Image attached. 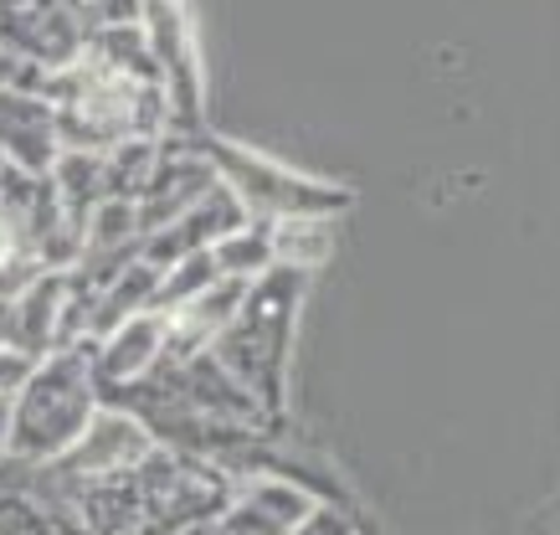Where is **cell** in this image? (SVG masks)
I'll return each instance as SVG.
<instances>
[{
    "mask_svg": "<svg viewBox=\"0 0 560 535\" xmlns=\"http://www.w3.org/2000/svg\"><path fill=\"white\" fill-rule=\"evenodd\" d=\"M304 299H308V274L268 268L257 283H247L242 310L211 340V356L221 361V371L268 412V422H289L293 335H299Z\"/></svg>",
    "mask_w": 560,
    "mask_h": 535,
    "instance_id": "1",
    "label": "cell"
},
{
    "mask_svg": "<svg viewBox=\"0 0 560 535\" xmlns=\"http://www.w3.org/2000/svg\"><path fill=\"white\" fill-rule=\"evenodd\" d=\"M42 98L57 114V144L62 150H114L129 139H165L171 135V104L160 83H135V78H114V72L93 68V62H72V68L47 72Z\"/></svg>",
    "mask_w": 560,
    "mask_h": 535,
    "instance_id": "2",
    "label": "cell"
},
{
    "mask_svg": "<svg viewBox=\"0 0 560 535\" xmlns=\"http://www.w3.org/2000/svg\"><path fill=\"white\" fill-rule=\"evenodd\" d=\"M196 150V155L217 171V181L242 201L247 222H340L345 211L355 207V190L340 186V181H319V175H304L283 165V160L262 155L253 144H237L226 135H211V129H196V135H180Z\"/></svg>",
    "mask_w": 560,
    "mask_h": 535,
    "instance_id": "3",
    "label": "cell"
},
{
    "mask_svg": "<svg viewBox=\"0 0 560 535\" xmlns=\"http://www.w3.org/2000/svg\"><path fill=\"white\" fill-rule=\"evenodd\" d=\"M98 381L88 361V340L62 346L32 365L11 397V432H5V458L47 468L83 438V428L98 412Z\"/></svg>",
    "mask_w": 560,
    "mask_h": 535,
    "instance_id": "4",
    "label": "cell"
},
{
    "mask_svg": "<svg viewBox=\"0 0 560 535\" xmlns=\"http://www.w3.org/2000/svg\"><path fill=\"white\" fill-rule=\"evenodd\" d=\"M139 26L160 68L165 104H171V135L206 129V62L190 5L186 0H139Z\"/></svg>",
    "mask_w": 560,
    "mask_h": 535,
    "instance_id": "5",
    "label": "cell"
},
{
    "mask_svg": "<svg viewBox=\"0 0 560 535\" xmlns=\"http://www.w3.org/2000/svg\"><path fill=\"white\" fill-rule=\"evenodd\" d=\"M139 474V495H144V520H171V525H217V515L226 510L237 474L221 468L217 458L180 449H154Z\"/></svg>",
    "mask_w": 560,
    "mask_h": 535,
    "instance_id": "6",
    "label": "cell"
},
{
    "mask_svg": "<svg viewBox=\"0 0 560 535\" xmlns=\"http://www.w3.org/2000/svg\"><path fill=\"white\" fill-rule=\"evenodd\" d=\"M154 449H160V443L150 438V428H144L139 417L119 412V407H98L93 422L83 428V438H78L57 464H47V474L57 484L108 479V474H129V468H139Z\"/></svg>",
    "mask_w": 560,
    "mask_h": 535,
    "instance_id": "7",
    "label": "cell"
},
{
    "mask_svg": "<svg viewBox=\"0 0 560 535\" xmlns=\"http://www.w3.org/2000/svg\"><path fill=\"white\" fill-rule=\"evenodd\" d=\"M0 535H88L47 468L0 458Z\"/></svg>",
    "mask_w": 560,
    "mask_h": 535,
    "instance_id": "8",
    "label": "cell"
},
{
    "mask_svg": "<svg viewBox=\"0 0 560 535\" xmlns=\"http://www.w3.org/2000/svg\"><path fill=\"white\" fill-rule=\"evenodd\" d=\"M211 186H217V171H211L180 135H165L160 139V160H154L150 181H144V190H139V201H135L139 232L150 237L160 226H171L175 217L196 207Z\"/></svg>",
    "mask_w": 560,
    "mask_h": 535,
    "instance_id": "9",
    "label": "cell"
},
{
    "mask_svg": "<svg viewBox=\"0 0 560 535\" xmlns=\"http://www.w3.org/2000/svg\"><path fill=\"white\" fill-rule=\"evenodd\" d=\"M308 510L314 500L299 484L272 479V474H242L211 535H293L308 520Z\"/></svg>",
    "mask_w": 560,
    "mask_h": 535,
    "instance_id": "10",
    "label": "cell"
},
{
    "mask_svg": "<svg viewBox=\"0 0 560 535\" xmlns=\"http://www.w3.org/2000/svg\"><path fill=\"white\" fill-rule=\"evenodd\" d=\"M247 222V211H242V201L232 196V190L221 186H211L196 201L190 211H180L171 226H160V232H150L144 237V247H139V258L150 263V268H171V263H180V258H190V253H211L226 232H237V226Z\"/></svg>",
    "mask_w": 560,
    "mask_h": 535,
    "instance_id": "11",
    "label": "cell"
},
{
    "mask_svg": "<svg viewBox=\"0 0 560 535\" xmlns=\"http://www.w3.org/2000/svg\"><path fill=\"white\" fill-rule=\"evenodd\" d=\"M165 335H171V319L165 314H135V319H124L114 325L108 335L98 340H88V361H93V381H98V397L103 392H119L129 381L150 376L154 365L165 361Z\"/></svg>",
    "mask_w": 560,
    "mask_h": 535,
    "instance_id": "12",
    "label": "cell"
},
{
    "mask_svg": "<svg viewBox=\"0 0 560 535\" xmlns=\"http://www.w3.org/2000/svg\"><path fill=\"white\" fill-rule=\"evenodd\" d=\"M62 155L57 114L36 93H0V165L21 175H47Z\"/></svg>",
    "mask_w": 560,
    "mask_h": 535,
    "instance_id": "13",
    "label": "cell"
},
{
    "mask_svg": "<svg viewBox=\"0 0 560 535\" xmlns=\"http://www.w3.org/2000/svg\"><path fill=\"white\" fill-rule=\"evenodd\" d=\"M68 346V274H42L11 299V350L51 356Z\"/></svg>",
    "mask_w": 560,
    "mask_h": 535,
    "instance_id": "14",
    "label": "cell"
},
{
    "mask_svg": "<svg viewBox=\"0 0 560 535\" xmlns=\"http://www.w3.org/2000/svg\"><path fill=\"white\" fill-rule=\"evenodd\" d=\"M83 62L114 72V78H135V83H160V68L150 57V42H144V26L129 21V26H103V32L83 36Z\"/></svg>",
    "mask_w": 560,
    "mask_h": 535,
    "instance_id": "15",
    "label": "cell"
},
{
    "mask_svg": "<svg viewBox=\"0 0 560 535\" xmlns=\"http://www.w3.org/2000/svg\"><path fill=\"white\" fill-rule=\"evenodd\" d=\"M154 289H160V268H150L144 258L129 263V268H124V274L98 294V304H93L88 340H98V335H108V329L124 325V319H135V314L154 310Z\"/></svg>",
    "mask_w": 560,
    "mask_h": 535,
    "instance_id": "16",
    "label": "cell"
},
{
    "mask_svg": "<svg viewBox=\"0 0 560 535\" xmlns=\"http://www.w3.org/2000/svg\"><path fill=\"white\" fill-rule=\"evenodd\" d=\"M42 258L32 247V232H26V217L11 201V190L0 186V299H16L32 278H42Z\"/></svg>",
    "mask_w": 560,
    "mask_h": 535,
    "instance_id": "17",
    "label": "cell"
},
{
    "mask_svg": "<svg viewBox=\"0 0 560 535\" xmlns=\"http://www.w3.org/2000/svg\"><path fill=\"white\" fill-rule=\"evenodd\" d=\"M211 263H217L221 278L257 283L268 268H278V263H272V226L268 222H242L237 232H226V237L211 247Z\"/></svg>",
    "mask_w": 560,
    "mask_h": 535,
    "instance_id": "18",
    "label": "cell"
},
{
    "mask_svg": "<svg viewBox=\"0 0 560 535\" xmlns=\"http://www.w3.org/2000/svg\"><path fill=\"white\" fill-rule=\"evenodd\" d=\"M335 253V222H278L272 226V263L314 278Z\"/></svg>",
    "mask_w": 560,
    "mask_h": 535,
    "instance_id": "19",
    "label": "cell"
},
{
    "mask_svg": "<svg viewBox=\"0 0 560 535\" xmlns=\"http://www.w3.org/2000/svg\"><path fill=\"white\" fill-rule=\"evenodd\" d=\"M217 263H211V253H190V258L171 263L165 274H160V289H154V314H175L186 310L196 294H206L211 283H217Z\"/></svg>",
    "mask_w": 560,
    "mask_h": 535,
    "instance_id": "20",
    "label": "cell"
},
{
    "mask_svg": "<svg viewBox=\"0 0 560 535\" xmlns=\"http://www.w3.org/2000/svg\"><path fill=\"white\" fill-rule=\"evenodd\" d=\"M62 11H68L88 36V32H103V26H129V21H139V0H62Z\"/></svg>",
    "mask_w": 560,
    "mask_h": 535,
    "instance_id": "21",
    "label": "cell"
},
{
    "mask_svg": "<svg viewBox=\"0 0 560 535\" xmlns=\"http://www.w3.org/2000/svg\"><path fill=\"white\" fill-rule=\"evenodd\" d=\"M293 535H375L365 520H355L350 510H335V504H314L308 520Z\"/></svg>",
    "mask_w": 560,
    "mask_h": 535,
    "instance_id": "22",
    "label": "cell"
},
{
    "mask_svg": "<svg viewBox=\"0 0 560 535\" xmlns=\"http://www.w3.org/2000/svg\"><path fill=\"white\" fill-rule=\"evenodd\" d=\"M32 356H21V350H11V346H0V402H11L21 392V381L32 376Z\"/></svg>",
    "mask_w": 560,
    "mask_h": 535,
    "instance_id": "23",
    "label": "cell"
},
{
    "mask_svg": "<svg viewBox=\"0 0 560 535\" xmlns=\"http://www.w3.org/2000/svg\"><path fill=\"white\" fill-rule=\"evenodd\" d=\"M129 535H211L206 525H171V520H139Z\"/></svg>",
    "mask_w": 560,
    "mask_h": 535,
    "instance_id": "24",
    "label": "cell"
},
{
    "mask_svg": "<svg viewBox=\"0 0 560 535\" xmlns=\"http://www.w3.org/2000/svg\"><path fill=\"white\" fill-rule=\"evenodd\" d=\"M0 346H11V299H0Z\"/></svg>",
    "mask_w": 560,
    "mask_h": 535,
    "instance_id": "25",
    "label": "cell"
},
{
    "mask_svg": "<svg viewBox=\"0 0 560 535\" xmlns=\"http://www.w3.org/2000/svg\"><path fill=\"white\" fill-rule=\"evenodd\" d=\"M550 535H560V531H550Z\"/></svg>",
    "mask_w": 560,
    "mask_h": 535,
    "instance_id": "26",
    "label": "cell"
}]
</instances>
